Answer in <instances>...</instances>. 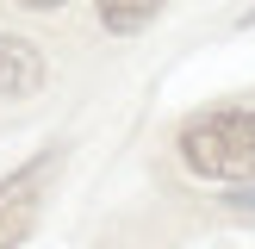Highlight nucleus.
Returning <instances> with one entry per match:
<instances>
[{
	"instance_id": "f257e3e1",
	"label": "nucleus",
	"mask_w": 255,
	"mask_h": 249,
	"mask_svg": "<svg viewBox=\"0 0 255 249\" xmlns=\"http://www.w3.org/2000/svg\"><path fill=\"white\" fill-rule=\"evenodd\" d=\"M181 162L206 181H249L255 174V112H206L181 131Z\"/></svg>"
},
{
	"instance_id": "f03ea898",
	"label": "nucleus",
	"mask_w": 255,
	"mask_h": 249,
	"mask_svg": "<svg viewBox=\"0 0 255 249\" xmlns=\"http://www.w3.org/2000/svg\"><path fill=\"white\" fill-rule=\"evenodd\" d=\"M50 174H56V156H37V162H25V168H12L6 181H0V249H19L25 237H31L37 212H44Z\"/></svg>"
},
{
	"instance_id": "7ed1b4c3",
	"label": "nucleus",
	"mask_w": 255,
	"mask_h": 249,
	"mask_svg": "<svg viewBox=\"0 0 255 249\" xmlns=\"http://www.w3.org/2000/svg\"><path fill=\"white\" fill-rule=\"evenodd\" d=\"M44 87V56H37V44H25V37H0V100H25Z\"/></svg>"
},
{
	"instance_id": "20e7f679",
	"label": "nucleus",
	"mask_w": 255,
	"mask_h": 249,
	"mask_svg": "<svg viewBox=\"0 0 255 249\" xmlns=\"http://www.w3.org/2000/svg\"><path fill=\"white\" fill-rule=\"evenodd\" d=\"M156 12H162V0H100V25H106V31H119V37L143 31Z\"/></svg>"
},
{
	"instance_id": "39448f33",
	"label": "nucleus",
	"mask_w": 255,
	"mask_h": 249,
	"mask_svg": "<svg viewBox=\"0 0 255 249\" xmlns=\"http://www.w3.org/2000/svg\"><path fill=\"white\" fill-rule=\"evenodd\" d=\"M224 212H243V218H255V181H231V193H224Z\"/></svg>"
},
{
	"instance_id": "423d86ee",
	"label": "nucleus",
	"mask_w": 255,
	"mask_h": 249,
	"mask_svg": "<svg viewBox=\"0 0 255 249\" xmlns=\"http://www.w3.org/2000/svg\"><path fill=\"white\" fill-rule=\"evenodd\" d=\"M19 6H37V12H50V6H62V0H19Z\"/></svg>"
}]
</instances>
